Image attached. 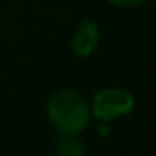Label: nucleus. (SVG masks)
Instances as JSON below:
<instances>
[{"instance_id": "1", "label": "nucleus", "mask_w": 156, "mask_h": 156, "mask_svg": "<svg viewBox=\"0 0 156 156\" xmlns=\"http://www.w3.org/2000/svg\"><path fill=\"white\" fill-rule=\"evenodd\" d=\"M44 114L59 134L81 136L92 121L88 99L73 88H59L44 103Z\"/></svg>"}, {"instance_id": "2", "label": "nucleus", "mask_w": 156, "mask_h": 156, "mask_svg": "<svg viewBox=\"0 0 156 156\" xmlns=\"http://www.w3.org/2000/svg\"><path fill=\"white\" fill-rule=\"evenodd\" d=\"M90 114L96 121L112 123L127 118L136 108L134 94L125 87H101L90 98Z\"/></svg>"}, {"instance_id": "3", "label": "nucleus", "mask_w": 156, "mask_h": 156, "mask_svg": "<svg viewBox=\"0 0 156 156\" xmlns=\"http://www.w3.org/2000/svg\"><path fill=\"white\" fill-rule=\"evenodd\" d=\"M101 42V28L94 19H83L79 24L75 26L72 39H70V51L73 57L87 61L90 59Z\"/></svg>"}, {"instance_id": "4", "label": "nucleus", "mask_w": 156, "mask_h": 156, "mask_svg": "<svg viewBox=\"0 0 156 156\" xmlns=\"http://www.w3.org/2000/svg\"><path fill=\"white\" fill-rule=\"evenodd\" d=\"M53 151L59 156H85L87 147L79 140V136H68V134H59L53 143Z\"/></svg>"}, {"instance_id": "5", "label": "nucleus", "mask_w": 156, "mask_h": 156, "mask_svg": "<svg viewBox=\"0 0 156 156\" xmlns=\"http://www.w3.org/2000/svg\"><path fill=\"white\" fill-rule=\"evenodd\" d=\"M105 2L112 8H119V9H130V8H138L143 6L151 0H105Z\"/></svg>"}, {"instance_id": "6", "label": "nucleus", "mask_w": 156, "mask_h": 156, "mask_svg": "<svg viewBox=\"0 0 156 156\" xmlns=\"http://www.w3.org/2000/svg\"><path fill=\"white\" fill-rule=\"evenodd\" d=\"M98 134H99L101 138H107V136L110 134V127H108V123H105V121H99V129H98Z\"/></svg>"}]
</instances>
